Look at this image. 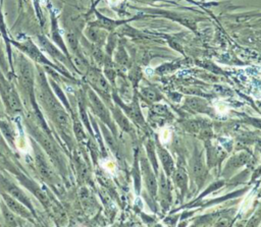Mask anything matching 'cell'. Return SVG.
Wrapping results in <instances>:
<instances>
[{"instance_id": "6da1fadb", "label": "cell", "mask_w": 261, "mask_h": 227, "mask_svg": "<svg viewBox=\"0 0 261 227\" xmlns=\"http://www.w3.org/2000/svg\"><path fill=\"white\" fill-rule=\"evenodd\" d=\"M37 99L41 102V104L47 108L50 112L62 109L57 101V99L54 98L50 90L48 89V86L46 83H39L38 89L36 90Z\"/></svg>"}, {"instance_id": "7a4b0ae2", "label": "cell", "mask_w": 261, "mask_h": 227, "mask_svg": "<svg viewBox=\"0 0 261 227\" xmlns=\"http://www.w3.org/2000/svg\"><path fill=\"white\" fill-rule=\"evenodd\" d=\"M18 76H19V81L23 87V89L27 92L31 93L34 87V71L31 63L24 58L19 59Z\"/></svg>"}, {"instance_id": "3957f363", "label": "cell", "mask_w": 261, "mask_h": 227, "mask_svg": "<svg viewBox=\"0 0 261 227\" xmlns=\"http://www.w3.org/2000/svg\"><path fill=\"white\" fill-rule=\"evenodd\" d=\"M3 200L7 206V208L10 209L11 212H13L16 215H19L24 218H29L31 216V213L29 211L28 207H24L23 204H21L19 201L14 198L8 193H2Z\"/></svg>"}, {"instance_id": "277c9868", "label": "cell", "mask_w": 261, "mask_h": 227, "mask_svg": "<svg viewBox=\"0 0 261 227\" xmlns=\"http://www.w3.org/2000/svg\"><path fill=\"white\" fill-rule=\"evenodd\" d=\"M51 114H52V117H53L55 123L58 125V127H59L62 131L69 133L70 120H69L68 115H67L62 109L53 111V112H51Z\"/></svg>"}, {"instance_id": "5b68a950", "label": "cell", "mask_w": 261, "mask_h": 227, "mask_svg": "<svg viewBox=\"0 0 261 227\" xmlns=\"http://www.w3.org/2000/svg\"><path fill=\"white\" fill-rule=\"evenodd\" d=\"M23 52H25L30 57H32L34 60H36V61H38V62H43V63H45V62H47V63H49L46 59H45V57L40 53V51L36 48V46L32 43V42H30V41H28V42H24L22 45H17Z\"/></svg>"}, {"instance_id": "8992f818", "label": "cell", "mask_w": 261, "mask_h": 227, "mask_svg": "<svg viewBox=\"0 0 261 227\" xmlns=\"http://www.w3.org/2000/svg\"><path fill=\"white\" fill-rule=\"evenodd\" d=\"M42 155H37V167L39 169L40 174L46 178L48 181H54L56 178V175L54 173V171L51 169V167L49 166V164H47V162L45 161V159L43 157H41Z\"/></svg>"}, {"instance_id": "52a82bcc", "label": "cell", "mask_w": 261, "mask_h": 227, "mask_svg": "<svg viewBox=\"0 0 261 227\" xmlns=\"http://www.w3.org/2000/svg\"><path fill=\"white\" fill-rule=\"evenodd\" d=\"M6 189L8 191V193L13 196L14 198H16L17 201H19L21 204L25 205V207H28L29 209H31V203H30V200L28 198V196L25 195V193L20 189L18 188L17 186L11 184V183H6Z\"/></svg>"}, {"instance_id": "ba28073f", "label": "cell", "mask_w": 261, "mask_h": 227, "mask_svg": "<svg viewBox=\"0 0 261 227\" xmlns=\"http://www.w3.org/2000/svg\"><path fill=\"white\" fill-rule=\"evenodd\" d=\"M89 78L92 84H94L97 89H99L100 91L103 92H107L108 91V84L106 82V80L103 78V76L98 73V72H91L89 74Z\"/></svg>"}, {"instance_id": "9c48e42d", "label": "cell", "mask_w": 261, "mask_h": 227, "mask_svg": "<svg viewBox=\"0 0 261 227\" xmlns=\"http://www.w3.org/2000/svg\"><path fill=\"white\" fill-rule=\"evenodd\" d=\"M0 131L3 133V135L9 140L11 144H13L15 138V132L12 126L5 121H0Z\"/></svg>"}, {"instance_id": "30bf717a", "label": "cell", "mask_w": 261, "mask_h": 227, "mask_svg": "<svg viewBox=\"0 0 261 227\" xmlns=\"http://www.w3.org/2000/svg\"><path fill=\"white\" fill-rule=\"evenodd\" d=\"M90 98H91L92 104H93L94 109L96 110V112H97L100 116H103L104 118H106V116H107V112H106V110H105L104 106L102 105V103L100 102V100H98V98H97L95 95H93V94H91Z\"/></svg>"}, {"instance_id": "8fae6325", "label": "cell", "mask_w": 261, "mask_h": 227, "mask_svg": "<svg viewBox=\"0 0 261 227\" xmlns=\"http://www.w3.org/2000/svg\"><path fill=\"white\" fill-rule=\"evenodd\" d=\"M2 213H3V216H4V219L5 221H7V223L9 225H17V221H16V217L13 215V213H11L10 211L6 210V209H3L2 210Z\"/></svg>"}, {"instance_id": "7c38bea8", "label": "cell", "mask_w": 261, "mask_h": 227, "mask_svg": "<svg viewBox=\"0 0 261 227\" xmlns=\"http://www.w3.org/2000/svg\"><path fill=\"white\" fill-rule=\"evenodd\" d=\"M160 155H161V160L164 163V166L170 171L171 168H172V162H171V159H170L169 155L165 152H161Z\"/></svg>"}, {"instance_id": "4fadbf2b", "label": "cell", "mask_w": 261, "mask_h": 227, "mask_svg": "<svg viewBox=\"0 0 261 227\" xmlns=\"http://www.w3.org/2000/svg\"><path fill=\"white\" fill-rule=\"evenodd\" d=\"M0 60H3V56L1 54V49H0Z\"/></svg>"}]
</instances>
